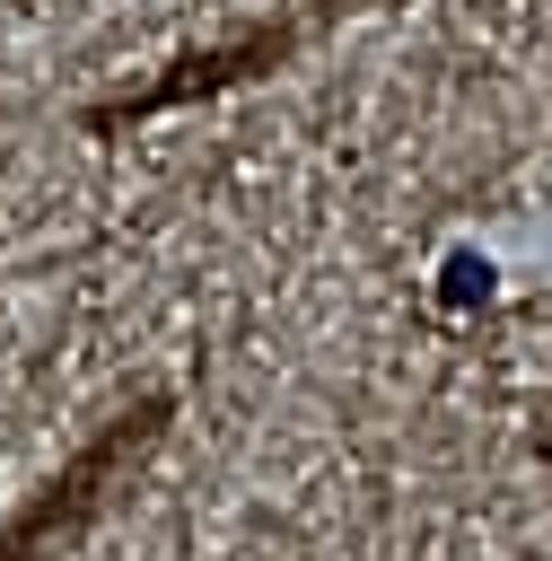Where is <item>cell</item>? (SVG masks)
Segmentation results:
<instances>
[{"instance_id":"1","label":"cell","mask_w":552,"mask_h":561,"mask_svg":"<svg viewBox=\"0 0 552 561\" xmlns=\"http://www.w3.org/2000/svg\"><path fill=\"white\" fill-rule=\"evenodd\" d=\"M491 254H447V307H482L491 298Z\"/></svg>"}]
</instances>
